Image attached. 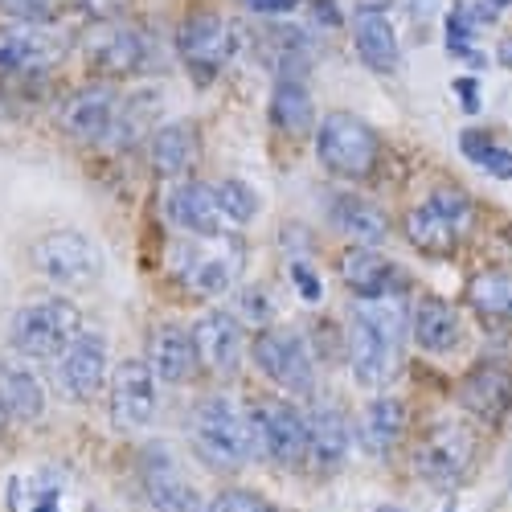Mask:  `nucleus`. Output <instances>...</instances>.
<instances>
[{
	"label": "nucleus",
	"mask_w": 512,
	"mask_h": 512,
	"mask_svg": "<svg viewBox=\"0 0 512 512\" xmlns=\"http://www.w3.org/2000/svg\"><path fill=\"white\" fill-rule=\"evenodd\" d=\"M402 340H406L402 291L365 295V300H357L353 324H349V369L357 377V386H365V390L390 386L394 373H398Z\"/></svg>",
	"instance_id": "nucleus-1"
},
{
	"label": "nucleus",
	"mask_w": 512,
	"mask_h": 512,
	"mask_svg": "<svg viewBox=\"0 0 512 512\" xmlns=\"http://www.w3.org/2000/svg\"><path fill=\"white\" fill-rule=\"evenodd\" d=\"M189 439L201 463H209L213 472H238V467L250 459V431H246V414L222 398H201L193 406L189 418Z\"/></svg>",
	"instance_id": "nucleus-2"
},
{
	"label": "nucleus",
	"mask_w": 512,
	"mask_h": 512,
	"mask_svg": "<svg viewBox=\"0 0 512 512\" xmlns=\"http://www.w3.org/2000/svg\"><path fill=\"white\" fill-rule=\"evenodd\" d=\"M242 263H246V250H242V242L230 230L181 242L173 250V275L193 295H205V300H213V295H226L238 283Z\"/></svg>",
	"instance_id": "nucleus-3"
},
{
	"label": "nucleus",
	"mask_w": 512,
	"mask_h": 512,
	"mask_svg": "<svg viewBox=\"0 0 512 512\" xmlns=\"http://www.w3.org/2000/svg\"><path fill=\"white\" fill-rule=\"evenodd\" d=\"M29 259L41 279H50L62 291H87L103 279V250L78 230H54L37 238Z\"/></svg>",
	"instance_id": "nucleus-4"
},
{
	"label": "nucleus",
	"mask_w": 512,
	"mask_h": 512,
	"mask_svg": "<svg viewBox=\"0 0 512 512\" xmlns=\"http://www.w3.org/2000/svg\"><path fill=\"white\" fill-rule=\"evenodd\" d=\"M316 156L328 173L361 181L377 164V132L353 111H332L316 127Z\"/></svg>",
	"instance_id": "nucleus-5"
},
{
	"label": "nucleus",
	"mask_w": 512,
	"mask_h": 512,
	"mask_svg": "<svg viewBox=\"0 0 512 512\" xmlns=\"http://www.w3.org/2000/svg\"><path fill=\"white\" fill-rule=\"evenodd\" d=\"M472 222H476L472 201H467L463 193H455V189H439L418 209L406 213V238H410L414 250L447 259V254H455L459 238L472 230Z\"/></svg>",
	"instance_id": "nucleus-6"
},
{
	"label": "nucleus",
	"mask_w": 512,
	"mask_h": 512,
	"mask_svg": "<svg viewBox=\"0 0 512 512\" xmlns=\"http://www.w3.org/2000/svg\"><path fill=\"white\" fill-rule=\"evenodd\" d=\"M82 316L70 300H33L13 316V349L33 361H54L78 336Z\"/></svg>",
	"instance_id": "nucleus-7"
},
{
	"label": "nucleus",
	"mask_w": 512,
	"mask_h": 512,
	"mask_svg": "<svg viewBox=\"0 0 512 512\" xmlns=\"http://www.w3.org/2000/svg\"><path fill=\"white\" fill-rule=\"evenodd\" d=\"M234 46H238L234 25L213 9H189L177 25V54L197 82L218 78L222 66L234 58Z\"/></svg>",
	"instance_id": "nucleus-8"
},
{
	"label": "nucleus",
	"mask_w": 512,
	"mask_h": 512,
	"mask_svg": "<svg viewBox=\"0 0 512 512\" xmlns=\"http://www.w3.org/2000/svg\"><path fill=\"white\" fill-rule=\"evenodd\" d=\"M246 431H250V459H271L283 467H300L308 459L304 414L291 402H259L246 414Z\"/></svg>",
	"instance_id": "nucleus-9"
},
{
	"label": "nucleus",
	"mask_w": 512,
	"mask_h": 512,
	"mask_svg": "<svg viewBox=\"0 0 512 512\" xmlns=\"http://www.w3.org/2000/svg\"><path fill=\"white\" fill-rule=\"evenodd\" d=\"M82 58L103 78L140 74L152 62V37L127 21H91L82 33Z\"/></svg>",
	"instance_id": "nucleus-10"
},
{
	"label": "nucleus",
	"mask_w": 512,
	"mask_h": 512,
	"mask_svg": "<svg viewBox=\"0 0 512 512\" xmlns=\"http://www.w3.org/2000/svg\"><path fill=\"white\" fill-rule=\"evenodd\" d=\"M66 58V37L54 25L0 21V78H41Z\"/></svg>",
	"instance_id": "nucleus-11"
},
{
	"label": "nucleus",
	"mask_w": 512,
	"mask_h": 512,
	"mask_svg": "<svg viewBox=\"0 0 512 512\" xmlns=\"http://www.w3.org/2000/svg\"><path fill=\"white\" fill-rule=\"evenodd\" d=\"M254 365H259L275 386L291 394H312L316 386V357L304 332L295 328H263L254 336Z\"/></svg>",
	"instance_id": "nucleus-12"
},
{
	"label": "nucleus",
	"mask_w": 512,
	"mask_h": 512,
	"mask_svg": "<svg viewBox=\"0 0 512 512\" xmlns=\"http://www.w3.org/2000/svg\"><path fill=\"white\" fill-rule=\"evenodd\" d=\"M472 455H476V435L459 422H443L418 443L414 467L431 488H455L463 484L467 467H472Z\"/></svg>",
	"instance_id": "nucleus-13"
},
{
	"label": "nucleus",
	"mask_w": 512,
	"mask_h": 512,
	"mask_svg": "<svg viewBox=\"0 0 512 512\" xmlns=\"http://www.w3.org/2000/svg\"><path fill=\"white\" fill-rule=\"evenodd\" d=\"M119 91L111 82H87V87H78L66 103H62V132L78 144H107L111 127H115V115H119Z\"/></svg>",
	"instance_id": "nucleus-14"
},
{
	"label": "nucleus",
	"mask_w": 512,
	"mask_h": 512,
	"mask_svg": "<svg viewBox=\"0 0 512 512\" xmlns=\"http://www.w3.org/2000/svg\"><path fill=\"white\" fill-rule=\"evenodd\" d=\"M160 410L156 373L148 361H119L111 373V418L119 431H144Z\"/></svg>",
	"instance_id": "nucleus-15"
},
{
	"label": "nucleus",
	"mask_w": 512,
	"mask_h": 512,
	"mask_svg": "<svg viewBox=\"0 0 512 512\" xmlns=\"http://www.w3.org/2000/svg\"><path fill=\"white\" fill-rule=\"evenodd\" d=\"M54 361H58V386H62V394H70L78 402H91L103 390V381H107V336L78 328V336L70 340V345Z\"/></svg>",
	"instance_id": "nucleus-16"
},
{
	"label": "nucleus",
	"mask_w": 512,
	"mask_h": 512,
	"mask_svg": "<svg viewBox=\"0 0 512 512\" xmlns=\"http://www.w3.org/2000/svg\"><path fill=\"white\" fill-rule=\"evenodd\" d=\"M189 332H193L197 365H205L209 373H218V377L238 373L246 336H242V320L234 312H205Z\"/></svg>",
	"instance_id": "nucleus-17"
},
{
	"label": "nucleus",
	"mask_w": 512,
	"mask_h": 512,
	"mask_svg": "<svg viewBox=\"0 0 512 512\" xmlns=\"http://www.w3.org/2000/svg\"><path fill=\"white\" fill-rule=\"evenodd\" d=\"M164 213H168V222H173L177 230H185L193 238H209V234H226L230 230L226 213L218 205V193H213V185H205V181L173 185V193H168V201H164Z\"/></svg>",
	"instance_id": "nucleus-18"
},
{
	"label": "nucleus",
	"mask_w": 512,
	"mask_h": 512,
	"mask_svg": "<svg viewBox=\"0 0 512 512\" xmlns=\"http://www.w3.org/2000/svg\"><path fill=\"white\" fill-rule=\"evenodd\" d=\"M459 406L480 422H504L512 410V369L504 361H480L459 381Z\"/></svg>",
	"instance_id": "nucleus-19"
},
{
	"label": "nucleus",
	"mask_w": 512,
	"mask_h": 512,
	"mask_svg": "<svg viewBox=\"0 0 512 512\" xmlns=\"http://www.w3.org/2000/svg\"><path fill=\"white\" fill-rule=\"evenodd\" d=\"M304 431H308V459L324 472L345 463L349 455V443H353V431H349V418L336 402H316L308 414H304Z\"/></svg>",
	"instance_id": "nucleus-20"
},
{
	"label": "nucleus",
	"mask_w": 512,
	"mask_h": 512,
	"mask_svg": "<svg viewBox=\"0 0 512 512\" xmlns=\"http://www.w3.org/2000/svg\"><path fill=\"white\" fill-rule=\"evenodd\" d=\"M148 369L164 386H185L197 377V349H193V332L181 324H160L148 340Z\"/></svg>",
	"instance_id": "nucleus-21"
},
{
	"label": "nucleus",
	"mask_w": 512,
	"mask_h": 512,
	"mask_svg": "<svg viewBox=\"0 0 512 512\" xmlns=\"http://www.w3.org/2000/svg\"><path fill=\"white\" fill-rule=\"evenodd\" d=\"M144 492L156 504V512H205L197 488L177 472V463L164 451H148L144 455Z\"/></svg>",
	"instance_id": "nucleus-22"
},
{
	"label": "nucleus",
	"mask_w": 512,
	"mask_h": 512,
	"mask_svg": "<svg viewBox=\"0 0 512 512\" xmlns=\"http://www.w3.org/2000/svg\"><path fill=\"white\" fill-rule=\"evenodd\" d=\"M353 46H357L361 62H365L373 74H394L398 62H402L394 25L386 21V13L373 9V5H361V9L353 13Z\"/></svg>",
	"instance_id": "nucleus-23"
},
{
	"label": "nucleus",
	"mask_w": 512,
	"mask_h": 512,
	"mask_svg": "<svg viewBox=\"0 0 512 512\" xmlns=\"http://www.w3.org/2000/svg\"><path fill=\"white\" fill-rule=\"evenodd\" d=\"M197 152H201V140H197V127H193V123L177 119V123L152 127L148 160H152V168H156V177H164V181L185 177L189 168L197 164Z\"/></svg>",
	"instance_id": "nucleus-24"
},
{
	"label": "nucleus",
	"mask_w": 512,
	"mask_h": 512,
	"mask_svg": "<svg viewBox=\"0 0 512 512\" xmlns=\"http://www.w3.org/2000/svg\"><path fill=\"white\" fill-rule=\"evenodd\" d=\"M340 279H345V287L357 291L361 300H365V295L402 291L398 267H394L377 246H357V242H353L345 254H340Z\"/></svg>",
	"instance_id": "nucleus-25"
},
{
	"label": "nucleus",
	"mask_w": 512,
	"mask_h": 512,
	"mask_svg": "<svg viewBox=\"0 0 512 512\" xmlns=\"http://www.w3.org/2000/svg\"><path fill=\"white\" fill-rule=\"evenodd\" d=\"M263 50L275 62L279 78H304V70H312V62H316L312 33L300 25H287V21H275L263 29Z\"/></svg>",
	"instance_id": "nucleus-26"
},
{
	"label": "nucleus",
	"mask_w": 512,
	"mask_h": 512,
	"mask_svg": "<svg viewBox=\"0 0 512 512\" xmlns=\"http://www.w3.org/2000/svg\"><path fill=\"white\" fill-rule=\"evenodd\" d=\"M332 226L345 238H353L357 246H381L390 238V218L386 213H381L373 201L349 197V193L332 201Z\"/></svg>",
	"instance_id": "nucleus-27"
},
{
	"label": "nucleus",
	"mask_w": 512,
	"mask_h": 512,
	"mask_svg": "<svg viewBox=\"0 0 512 512\" xmlns=\"http://www.w3.org/2000/svg\"><path fill=\"white\" fill-rule=\"evenodd\" d=\"M410 328H414L418 349H426V353H451L459 345V336H463L455 308L447 300H439V295H426V300L414 308Z\"/></svg>",
	"instance_id": "nucleus-28"
},
{
	"label": "nucleus",
	"mask_w": 512,
	"mask_h": 512,
	"mask_svg": "<svg viewBox=\"0 0 512 512\" xmlns=\"http://www.w3.org/2000/svg\"><path fill=\"white\" fill-rule=\"evenodd\" d=\"M406 431V410L398 398H373L361 414V443L369 455H390L402 443Z\"/></svg>",
	"instance_id": "nucleus-29"
},
{
	"label": "nucleus",
	"mask_w": 512,
	"mask_h": 512,
	"mask_svg": "<svg viewBox=\"0 0 512 512\" xmlns=\"http://www.w3.org/2000/svg\"><path fill=\"white\" fill-rule=\"evenodd\" d=\"M0 414L33 422L46 414V390L41 381L21 365H0Z\"/></svg>",
	"instance_id": "nucleus-30"
},
{
	"label": "nucleus",
	"mask_w": 512,
	"mask_h": 512,
	"mask_svg": "<svg viewBox=\"0 0 512 512\" xmlns=\"http://www.w3.org/2000/svg\"><path fill=\"white\" fill-rule=\"evenodd\" d=\"M312 119H316V107H312L304 78H279L271 91V123L287 136H308Z\"/></svg>",
	"instance_id": "nucleus-31"
},
{
	"label": "nucleus",
	"mask_w": 512,
	"mask_h": 512,
	"mask_svg": "<svg viewBox=\"0 0 512 512\" xmlns=\"http://www.w3.org/2000/svg\"><path fill=\"white\" fill-rule=\"evenodd\" d=\"M467 304L484 320H512V271H484L467 283Z\"/></svg>",
	"instance_id": "nucleus-32"
},
{
	"label": "nucleus",
	"mask_w": 512,
	"mask_h": 512,
	"mask_svg": "<svg viewBox=\"0 0 512 512\" xmlns=\"http://www.w3.org/2000/svg\"><path fill=\"white\" fill-rule=\"evenodd\" d=\"M62 476L37 472V476H13L9 480V504L13 512H62Z\"/></svg>",
	"instance_id": "nucleus-33"
},
{
	"label": "nucleus",
	"mask_w": 512,
	"mask_h": 512,
	"mask_svg": "<svg viewBox=\"0 0 512 512\" xmlns=\"http://www.w3.org/2000/svg\"><path fill=\"white\" fill-rule=\"evenodd\" d=\"M156 107H160L156 91H144V95H132V99H119V115H115V127H111L107 144H115V148L136 144V140L148 132V127H152Z\"/></svg>",
	"instance_id": "nucleus-34"
},
{
	"label": "nucleus",
	"mask_w": 512,
	"mask_h": 512,
	"mask_svg": "<svg viewBox=\"0 0 512 512\" xmlns=\"http://www.w3.org/2000/svg\"><path fill=\"white\" fill-rule=\"evenodd\" d=\"M459 152L472 160V164H480L488 177L512 181V148L496 144L492 136H484V132H463V136H459Z\"/></svg>",
	"instance_id": "nucleus-35"
},
{
	"label": "nucleus",
	"mask_w": 512,
	"mask_h": 512,
	"mask_svg": "<svg viewBox=\"0 0 512 512\" xmlns=\"http://www.w3.org/2000/svg\"><path fill=\"white\" fill-rule=\"evenodd\" d=\"M213 193H218V205H222L230 226H246V222L259 218V193H254L246 181L226 177L222 185H213Z\"/></svg>",
	"instance_id": "nucleus-36"
},
{
	"label": "nucleus",
	"mask_w": 512,
	"mask_h": 512,
	"mask_svg": "<svg viewBox=\"0 0 512 512\" xmlns=\"http://www.w3.org/2000/svg\"><path fill=\"white\" fill-rule=\"evenodd\" d=\"M62 9H66V0H0V13H5L9 21L54 25Z\"/></svg>",
	"instance_id": "nucleus-37"
},
{
	"label": "nucleus",
	"mask_w": 512,
	"mask_h": 512,
	"mask_svg": "<svg viewBox=\"0 0 512 512\" xmlns=\"http://www.w3.org/2000/svg\"><path fill=\"white\" fill-rule=\"evenodd\" d=\"M238 320H242V324H254V328H267V324L275 320L271 291H263V287H242V291H238Z\"/></svg>",
	"instance_id": "nucleus-38"
},
{
	"label": "nucleus",
	"mask_w": 512,
	"mask_h": 512,
	"mask_svg": "<svg viewBox=\"0 0 512 512\" xmlns=\"http://www.w3.org/2000/svg\"><path fill=\"white\" fill-rule=\"evenodd\" d=\"M205 512H283V508H275L271 500H263L259 492H246V488H226V492H218L209 500V508Z\"/></svg>",
	"instance_id": "nucleus-39"
},
{
	"label": "nucleus",
	"mask_w": 512,
	"mask_h": 512,
	"mask_svg": "<svg viewBox=\"0 0 512 512\" xmlns=\"http://www.w3.org/2000/svg\"><path fill=\"white\" fill-rule=\"evenodd\" d=\"M70 5L87 21H123L127 13H132L136 0H70Z\"/></svg>",
	"instance_id": "nucleus-40"
},
{
	"label": "nucleus",
	"mask_w": 512,
	"mask_h": 512,
	"mask_svg": "<svg viewBox=\"0 0 512 512\" xmlns=\"http://www.w3.org/2000/svg\"><path fill=\"white\" fill-rule=\"evenodd\" d=\"M291 283H295V291H300V300L320 304L324 287H320V275H316V267L308 259H291Z\"/></svg>",
	"instance_id": "nucleus-41"
},
{
	"label": "nucleus",
	"mask_w": 512,
	"mask_h": 512,
	"mask_svg": "<svg viewBox=\"0 0 512 512\" xmlns=\"http://www.w3.org/2000/svg\"><path fill=\"white\" fill-rule=\"evenodd\" d=\"M242 9L259 17H287L291 9H300V0H242Z\"/></svg>",
	"instance_id": "nucleus-42"
},
{
	"label": "nucleus",
	"mask_w": 512,
	"mask_h": 512,
	"mask_svg": "<svg viewBox=\"0 0 512 512\" xmlns=\"http://www.w3.org/2000/svg\"><path fill=\"white\" fill-rule=\"evenodd\" d=\"M406 13L418 29H431V21L439 17V0H406Z\"/></svg>",
	"instance_id": "nucleus-43"
},
{
	"label": "nucleus",
	"mask_w": 512,
	"mask_h": 512,
	"mask_svg": "<svg viewBox=\"0 0 512 512\" xmlns=\"http://www.w3.org/2000/svg\"><path fill=\"white\" fill-rule=\"evenodd\" d=\"M455 95L463 99V111H480V87H476V78H455Z\"/></svg>",
	"instance_id": "nucleus-44"
},
{
	"label": "nucleus",
	"mask_w": 512,
	"mask_h": 512,
	"mask_svg": "<svg viewBox=\"0 0 512 512\" xmlns=\"http://www.w3.org/2000/svg\"><path fill=\"white\" fill-rule=\"evenodd\" d=\"M496 58H500V66H508V70H512V37H504V41H500Z\"/></svg>",
	"instance_id": "nucleus-45"
},
{
	"label": "nucleus",
	"mask_w": 512,
	"mask_h": 512,
	"mask_svg": "<svg viewBox=\"0 0 512 512\" xmlns=\"http://www.w3.org/2000/svg\"><path fill=\"white\" fill-rule=\"evenodd\" d=\"M512 5V0H492V9H508Z\"/></svg>",
	"instance_id": "nucleus-46"
},
{
	"label": "nucleus",
	"mask_w": 512,
	"mask_h": 512,
	"mask_svg": "<svg viewBox=\"0 0 512 512\" xmlns=\"http://www.w3.org/2000/svg\"><path fill=\"white\" fill-rule=\"evenodd\" d=\"M377 512H406V508H398V504H386V508H377Z\"/></svg>",
	"instance_id": "nucleus-47"
},
{
	"label": "nucleus",
	"mask_w": 512,
	"mask_h": 512,
	"mask_svg": "<svg viewBox=\"0 0 512 512\" xmlns=\"http://www.w3.org/2000/svg\"><path fill=\"white\" fill-rule=\"evenodd\" d=\"M508 238H512V230H508Z\"/></svg>",
	"instance_id": "nucleus-48"
}]
</instances>
